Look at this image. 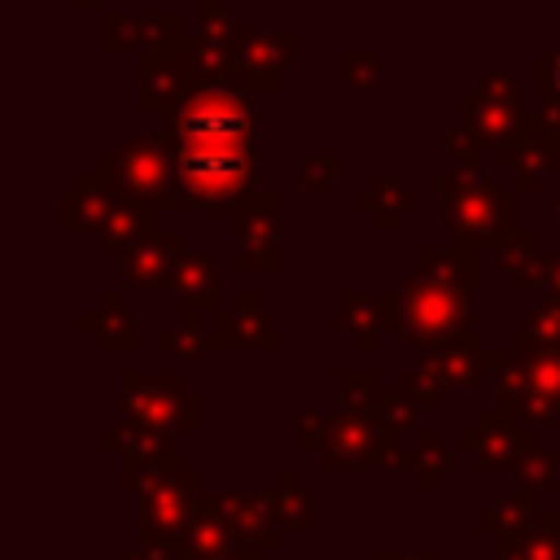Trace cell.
Wrapping results in <instances>:
<instances>
[{
    "instance_id": "6da1fadb",
    "label": "cell",
    "mask_w": 560,
    "mask_h": 560,
    "mask_svg": "<svg viewBox=\"0 0 560 560\" xmlns=\"http://www.w3.org/2000/svg\"><path fill=\"white\" fill-rule=\"evenodd\" d=\"M184 166V179L192 188H210V192H223L232 184H241V175L249 171V158L232 144V140H192L179 158Z\"/></svg>"
},
{
    "instance_id": "7a4b0ae2",
    "label": "cell",
    "mask_w": 560,
    "mask_h": 560,
    "mask_svg": "<svg viewBox=\"0 0 560 560\" xmlns=\"http://www.w3.org/2000/svg\"><path fill=\"white\" fill-rule=\"evenodd\" d=\"M245 127L241 109L232 101H201L188 118H184V136L188 140H236Z\"/></svg>"
},
{
    "instance_id": "3957f363",
    "label": "cell",
    "mask_w": 560,
    "mask_h": 560,
    "mask_svg": "<svg viewBox=\"0 0 560 560\" xmlns=\"http://www.w3.org/2000/svg\"><path fill=\"white\" fill-rule=\"evenodd\" d=\"M556 83H560V57H556Z\"/></svg>"
}]
</instances>
